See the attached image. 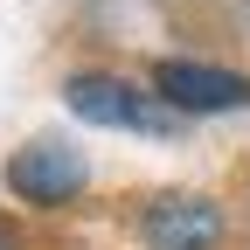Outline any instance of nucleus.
<instances>
[{"label": "nucleus", "mask_w": 250, "mask_h": 250, "mask_svg": "<svg viewBox=\"0 0 250 250\" xmlns=\"http://www.w3.org/2000/svg\"><path fill=\"white\" fill-rule=\"evenodd\" d=\"M62 98H70L77 118L90 125H125V132H167V111L160 104H146L132 83H118V77H70L62 83Z\"/></svg>", "instance_id": "obj_1"}, {"label": "nucleus", "mask_w": 250, "mask_h": 250, "mask_svg": "<svg viewBox=\"0 0 250 250\" xmlns=\"http://www.w3.org/2000/svg\"><path fill=\"white\" fill-rule=\"evenodd\" d=\"M7 188L21 202H70L83 188V153L62 146V139H35L7 160Z\"/></svg>", "instance_id": "obj_2"}, {"label": "nucleus", "mask_w": 250, "mask_h": 250, "mask_svg": "<svg viewBox=\"0 0 250 250\" xmlns=\"http://www.w3.org/2000/svg\"><path fill=\"white\" fill-rule=\"evenodd\" d=\"M153 83H160V98L174 111H236V104H250V83L229 77V70H208V62H160Z\"/></svg>", "instance_id": "obj_3"}, {"label": "nucleus", "mask_w": 250, "mask_h": 250, "mask_svg": "<svg viewBox=\"0 0 250 250\" xmlns=\"http://www.w3.org/2000/svg\"><path fill=\"white\" fill-rule=\"evenodd\" d=\"M139 229H146L153 250H208L215 236H223V215H215L202 195H160V202H146Z\"/></svg>", "instance_id": "obj_4"}]
</instances>
